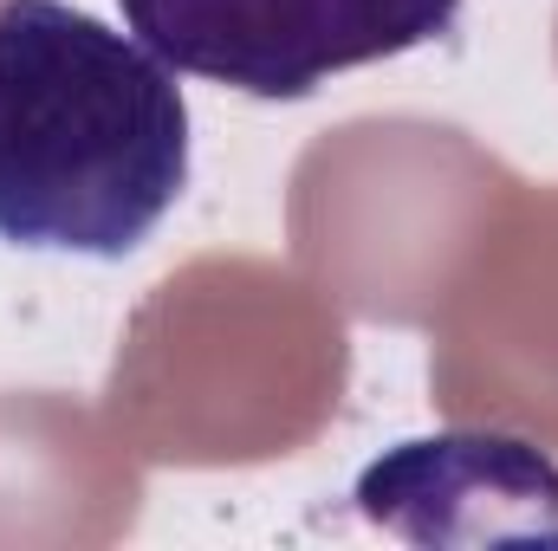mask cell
I'll return each mask as SVG.
<instances>
[{"label":"cell","instance_id":"obj_2","mask_svg":"<svg viewBox=\"0 0 558 551\" xmlns=\"http://www.w3.org/2000/svg\"><path fill=\"white\" fill-rule=\"evenodd\" d=\"M143 46L208 85L292 105L338 72L454 33L461 0H118Z\"/></svg>","mask_w":558,"mask_h":551},{"label":"cell","instance_id":"obj_1","mask_svg":"<svg viewBox=\"0 0 558 551\" xmlns=\"http://www.w3.org/2000/svg\"><path fill=\"white\" fill-rule=\"evenodd\" d=\"M182 188L175 65L72 0H0V241L124 260Z\"/></svg>","mask_w":558,"mask_h":551}]
</instances>
